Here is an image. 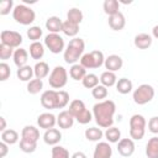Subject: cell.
Returning <instances> with one entry per match:
<instances>
[{
	"mask_svg": "<svg viewBox=\"0 0 158 158\" xmlns=\"http://www.w3.org/2000/svg\"><path fill=\"white\" fill-rule=\"evenodd\" d=\"M116 111V104L112 100H102L93 106V116L99 127L109 128L114 123V115Z\"/></svg>",
	"mask_w": 158,
	"mask_h": 158,
	"instance_id": "cell-1",
	"label": "cell"
},
{
	"mask_svg": "<svg viewBox=\"0 0 158 158\" xmlns=\"http://www.w3.org/2000/svg\"><path fill=\"white\" fill-rule=\"evenodd\" d=\"M84 49H85L84 40H81L79 37H75V38L70 40L68 46L64 49V53H63L64 62L68 63V64H72V65L77 64V62L83 57Z\"/></svg>",
	"mask_w": 158,
	"mask_h": 158,
	"instance_id": "cell-2",
	"label": "cell"
},
{
	"mask_svg": "<svg viewBox=\"0 0 158 158\" xmlns=\"http://www.w3.org/2000/svg\"><path fill=\"white\" fill-rule=\"evenodd\" d=\"M68 111L73 115V117L81 125H86L93 120V114L86 109L85 104L80 99H74L69 104Z\"/></svg>",
	"mask_w": 158,
	"mask_h": 158,
	"instance_id": "cell-3",
	"label": "cell"
},
{
	"mask_svg": "<svg viewBox=\"0 0 158 158\" xmlns=\"http://www.w3.org/2000/svg\"><path fill=\"white\" fill-rule=\"evenodd\" d=\"M12 17L17 23L27 26L35 21L36 14L31 7L26 6L25 4H19L12 10Z\"/></svg>",
	"mask_w": 158,
	"mask_h": 158,
	"instance_id": "cell-4",
	"label": "cell"
},
{
	"mask_svg": "<svg viewBox=\"0 0 158 158\" xmlns=\"http://www.w3.org/2000/svg\"><path fill=\"white\" fill-rule=\"evenodd\" d=\"M146 133V118L139 115L135 114L130 118V138L139 141L144 137Z\"/></svg>",
	"mask_w": 158,
	"mask_h": 158,
	"instance_id": "cell-5",
	"label": "cell"
},
{
	"mask_svg": "<svg viewBox=\"0 0 158 158\" xmlns=\"http://www.w3.org/2000/svg\"><path fill=\"white\" fill-rule=\"evenodd\" d=\"M105 63V57L104 53L101 51H91L89 53L83 54V57L80 58V64L85 68V69H95V68H100L102 64Z\"/></svg>",
	"mask_w": 158,
	"mask_h": 158,
	"instance_id": "cell-6",
	"label": "cell"
},
{
	"mask_svg": "<svg viewBox=\"0 0 158 158\" xmlns=\"http://www.w3.org/2000/svg\"><path fill=\"white\" fill-rule=\"evenodd\" d=\"M67 81H68V73H67L65 68L62 65L54 67L48 78L49 86L52 89H62L65 86Z\"/></svg>",
	"mask_w": 158,
	"mask_h": 158,
	"instance_id": "cell-7",
	"label": "cell"
},
{
	"mask_svg": "<svg viewBox=\"0 0 158 158\" xmlns=\"http://www.w3.org/2000/svg\"><path fill=\"white\" fill-rule=\"evenodd\" d=\"M132 98L137 105H146L154 98V89L149 84H141L137 89L133 90Z\"/></svg>",
	"mask_w": 158,
	"mask_h": 158,
	"instance_id": "cell-8",
	"label": "cell"
},
{
	"mask_svg": "<svg viewBox=\"0 0 158 158\" xmlns=\"http://www.w3.org/2000/svg\"><path fill=\"white\" fill-rule=\"evenodd\" d=\"M44 46L53 54H58V53H60V52H63L65 49L64 40L58 33H48L44 37Z\"/></svg>",
	"mask_w": 158,
	"mask_h": 158,
	"instance_id": "cell-9",
	"label": "cell"
},
{
	"mask_svg": "<svg viewBox=\"0 0 158 158\" xmlns=\"http://www.w3.org/2000/svg\"><path fill=\"white\" fill-rule=\"evenodd\" d=\"M0 40L2 44H6L11 48H20V44L22 43V36L21 33L16 31L4 30L0 33Z\"/></svg>",
	"mask_w": 158,
	"mask_h": 158,
	"instance_id": "cell-10",
	"label": "cell"
},
{
	"mask_svg": "<svg viewBox=\"0 0 158 158\" xmlns=\"http://www.w3.org/2000/svg\"><path fill=\"white\" fill-rule=\"evenodd\" d=\"M41 105L44 109H48V110L58 109V95H57V90L49 89V90L43 91L42 95H41Z\"/></svg>",
	"mask_w": 158,
	"mask_h": 158,
	"instance_id": "cell-11",
	"label": "cell"
},
{
	"mask_svg": "<svg viewBox=\"0 0 158 158\" xmlns=\"http://www.w3.org/2000/svg\"><path fill=\"white\" fill-rule=\"evenodd\" d=\"M117 152L122 157H131L135 152V142L132 138H121L117 143Z\"/></svg>",
	"mask_w": 158,
	"mask_h": 158,
	"instance_id": "cell-12",
	"label": "cell"
},
{
	"mask_svg": "<svg viewBox=\"0 0 158 158\" xmlns=\"http://www.w3.org/2000/svg\"><path fill=\"white\" fill-rule=\"evenodd\" d=\"M112 157V148L109 142H98L94 148L93 158H111Z\"/></svg>",
	"mask_w": 158,
	"mask_h": 158,
	"instance_id": "cell-13",
	"label": "cell"
},
{
	"mask_svg": "<svg viewBox=\"0 0 158 158\" xmlns=\"http://www.w3.org/2000/svg\"><path fill=\"white\" fill-rule=\"evenodd\" d=\"M56 123H57V117L51 112H43L37 117V125L41 128H44V130L54 128Z\"/></svg>",
	"mask_w": 158,
	"mask_h": 158,
	"instance_id": "cell-14",
	"label": "cell"
},
{
	"mask_svg": "<svg viewBox=\"0 0 158 158\" xmlns=\"http://www.w3.org/2000/svg\"><path fill=\"white\" fill-rule=\"evenodd\" d=\"M74 120L75 118L73 117V115L68 110H64L60 111L59 115L57 116V125L63 130H68L74 125Z\"/></svg>",
	"mask_w": 158,
	"mask_h": 158,
	"instance_id": "cell-15",
	"label": "cell"
},
{
	"mask_svg": "<svg viewBox=\"0 0 158 158\" xmlns=\"http://www.w3.org/2000/svg\"><path fill=\"white\" fill-rule=\"evenodd\" d=\"M62 139V133L58 128H49L46 130L43 135V141L48 146H57Z\"/></svg>",
	"mask_w": 158,
	"mask_h": 158,
	"instance_id": "cell-16",
	"label": "cell"
},
{
	"mask_svg": "<svg viewBox=\"0 0 158 158\" xmlns=\"http://www.w3.org/2000/svg\"><path fill=\"white\" fill-rule=\"evenodd\" d=\"M122 64H123V60L120 56L117 54H111L107 58H105V68L109 70V72H116V70H120L122 68Z\"/></svg>",
	"mask_w": 158,
	"mask_h": 158,
	"instance_id": "cell-17",
	"label": "cell"
},
{
	"mask_svg": "<svg viewBox=\"0 0 158 158\" xmlns=\"http://www.w3.org/2000/svg\"><path fill=\"white\" fill-rule=\"evenodd\" d=\"M21 138L30 141V142H37L40 138V131L37 127H35L32 125H27L21 131Z\"/></svg>",
	"mask_w": 158,
	"mask_h": 158,
	"instance_id": "cell-18",
	"label": "cell"
},
{
	"mask_svg": "<svg viewBox=\"0 0 158 158\" xmlns=\"http://www.w3.org/2000/svg\"><path fill=\"white\" fill-rule=\"evenodd\" d=\"M107 22H109V26L111 27V30H114V31H121L126 25V20H125V16L122 12H117L115 15L109 16Z\"/></svg>",
	"mask_w": 158,
	"mask_h": 158,
	"instance_id": "cell-19",
	"label": "cell"
},
{
	"mask_svg": "<svg viewBox=\"0 0 158 158\" xmlns=\"http://www.w3.org/2000/svg\"><path fill=\"white\" fill-rule=\"evenodd\" d=\"M46 28L49 33H59L63 28V21L58 16H49L46 20Z\"/></svg>",
	"mask_w": 158,
	"mask_h": 158,
	"instance_id": "cell-20",
	"label": "cell"
},
{
	"mask_svg": "<svg viewBox=\"0 0 158 158\" xmlns=\"http://www.w3.org/2000/svg\"><path fill=\"white\" fill-rule=\"evenodd\" d=\"M12 58H14L15 65H16L17 68H21V67L27 65L26 63H27V60H28V53H27V51H26L25 48H21V47H20V48L15 49Z\"/></svg>",
	"mask_w": 158,
	"mask_h": 158,
	"instance_id": "cell-21",
	"label": "cell"
},
{
	"mask_svg": "<svg viewBox=\"0 0 158 158\" xmlns=\"http://www.w3.org/2000/svg\"><path fill=\"white\" fill-rule=\"evenodd\" d=\"M133 43L138 49H147L152 44V37L148 33H138L136 35Z\"/></svg>",
	"mask_w": 158,
	"mask_h": 158,
	"instance_id": "cell-22",
	"label": "cell"
},
{
	"mask_svg": "<svg viewBox=\"0 0 158 158\" xmlns=\"http://www.w3.org/2000/svg\"><path fill=\"white\" fill-rule=\"evenodd\" d=\"M146 156L147 158H158V136L148 139L146 144Z\"/></svg>",
	"mask_w": 158,
	"mask_h": 158,
	"instance_id": "cell-23",
	"label": "cell"
},
{
	"mask_svg": "<svg viewBox=\"0 0 158 158\" xmlns=\"http://www.w3.org/2000/svg\"><path fill=\"white\" fill-rule=\"evenodd\" d=\"M100 83L101 85L106 86V88H110V86H114L116 85L117 83V77L114 72H109V70H105L101 73L100 75Z\"/></svg>",
	"mask_w": 158,
	"mask_h": 158,
	"instance_id": "cell-24",
	"label": "cell"
},
{
	"mask_svg": "<svg viewBox=\"0 0 158 158\" xmlns=\"http://www.w3.org/2000/svg\"><path fill=\"white\" fill-rule=\"evenodd\" d=\"M16 75H17V78L21 81H30V80H32V77L35 75V72H33V68L32 67L25 65V67L17 68Z\"/></svg>",
	"mask_w": 158,
	"mask_h": 158,
	"instance_id": "cell-25",
	"label": "cell"
},
{
	"mask_svg": "<svg viewBox=\"0 0 158 158\" xmlns=\"http://www.w3.org/2000/svg\"><path fill=\"white\" fill-rule=\"evenodd\" d=\"M1 141L5 142L6 144H15L19 141V133L17 131L12 130V128H7L4 132H1Z\"/></svg>",
	"mask_w": 158,
	"mask_h": 158,
	"instance_id": "cell-26",
	"label": "cell"
},
{
	"mask_svg": "<svg viewBox=\"0 0 158 158\" xmlns=\"http://www.w3.org/2000/svg\"><path fill=\"white\" fill-rule=\"evenodd\" d=\"M33 72H35V77L37 79H44L48 74H49V67L46 62H37L36 65L33 67Z\"/></svg>",
	"mask_w": 158,
	"mask_h": 158,
	"instance_id": "cell-27",
	"label": "cell"
},
{
	"mask_svg": "<svg viewBox=\"0 0 158 158\" xmlns=\"http://www.w3.org/2000/svg\"><path fill=\"white\" fill-rule=\"evenodd\" d=\"M69 75L74 80H83L86 75V69L81 64H73L69 69Z\"/></svg>",
	"mask_w": 158,
	"mask_h": 158,
	"instance_id": "cell-28",
	"label": "cell"
},
{
	"mask_svg": "<svg viewBox=\"0 0 158 158\" xmlns=\"http://www.w3.org/2000/svg\"><path fill=\"white\" fill-rule=\"evenodd\" d=\"M132 89H133V84H132V81L130 80V79H127V78H121V79H118L117 80V83H116V90L120 93V94H128V93H131L132 91Z\"/></svg>",
	"mask_w": 158,
	"mask_h": 158,
	"instance_id": "cell-29",
	"label": "cell"
},
{
	"mask_svg": "<svg viewBox=\"0 0 158 158\" xmlns=\"http://www.w3.org/2000/svg\"><path fill=\"white\" fill-rule=\"evenodd\" d=\"M62 32L68 36V37H73L75 38V36L78 35L79 32V25L74 23V22H70V21H63V28H62Z\"/></svg>",
	"mask_w": 158,
	"mask_h": 158,
	"instance_id": "cell-30",
	"label": "cell"
},
{
	"mask_svg": "<svg viewBox=\"0 0 158 158\" xmlns=\"http://www.w3.org/2000/svg\"><path fill=\"white\" fill-rule=\"evenodd\" d=\"M44 54V46L41 42H32L30 44V56L32 59H41Z\"/></svg>",
	"mask_w": 158,
	"mask_h": 158,
	"instance_id": "cell-31",
	"label": "cell"
},
{
	"mask_svg": "<svg viewBox=\"0 0 158 158\" xmlns=\"http://www.w3.org/2000/svg\"><path fill=\"white\" fill-rule=\"evenodd\" d=\"M104 136L107 139V142H110V143H118V141L121 139V131L117 127L111 126V127L106 128Z\"/></svg>",
	"mask_w": 158,
	"mask_h": 158,
	"instance_id": "cell-32",
	"label": "cell"
},
{
	"mask_svg": "<svg viewBox=\"0 0 158 158\" xmlns=\"http://www.w3.org/2000/svg\"><path fill=\"white\" fill-rule=\"evenodd\" d=\"M102 7H104V12L109 16L120 12L118 11L120 10V2L117 0H105L102 4Z\"/></svg>",
	"mask_w": 158,
	"mask_h": 158,
	"instance_id": "cell-33",
	"label": "cell"
},
{
	"mask_svg": "<svg viewBox=\"0 0 158 158\" xmlns=\"http://www.w3.org/2000/svg\"><path fill=\"white\" fill-rule=\"evenodd\" d=\"M104 136V132L101 131V128L98 127H89L85 130V138L88 141L91 142H99Z\"/></svg>",
	"mask_w": 158,
	"mask_h": 158,
	"instance_id": "cell-34",
	"label": "cell"
},
{
	"mask_svg": "<svg viewBox=\"0 0 158 158\" xmlns=\"http://www.w3.org/2000/svg\"><path fill=\"white\" fill-rule=\"evenodd\" d=\"M99 81H100V78L94 74V73H89L84 77V79L81 80L83 83V86L86 88V89H94L95 86L99 85Z\"/></svg>",
	"mask_w": 158,
	"mask_h": 158,
	"instance_id": "cell-35",
	"label": "cell"
},
{
	"mask_svg": "<svg viewBox=\"0 0 158 158\" xmlns=\"http://www.w3.org/2000/svg\"><path fill=\"white\" fill-rule=\"evenodd\" d=\"M83 17H84V15H83L81 10H79L77 7H72L67 12V20L70 22H74L77 25H80V22L83 21Z\"/></svg>",
	"mask_w": 158,
	"mask_h": 158,
	"instance_id": "cell-36",
	"label": "cell"
},
{
	"mask_svg": "<svg viewBox=\"0 0 158 158\" xmlns=\"http://www.w3.org/2000/svg\"><path fill=\"white\" fill-rule=\"evenodd\" d=\"M42 89H43V81H42V79L35 78V79H32V80H30L27 83V91L30 94H32V95L38 94Z\"/></svg>",
	"mask_w": 158,
	"mask_h": 158,
	"instance_id": "cell-37",
	"label": "cell"
},
{
	"mask_svg": "<svg viewBox=\"0 0 158 158\" xmlns=\"http://www.w3.org/2000/svg\"><path fill=\"white\" fill-rule=\"evenodd\" d=\"M107 94H109L107 88L104 86V85H101V84H99L98 86H95L94 89H91V95H93V98L96 99V100H100V101H102V100L107 96Z\"/></svg>",
	"mask_w": 158,
	"mask_h": 158,
	"instance_id": "cell-38",
	"label": "cell"
},
{
	"mask_svg": "<svg viewBox=\"0 0 158 158\" xmlns=\"http://www.w3.org/2000/svg\"><path fill=\"white\" fill-rule=\"evenodd\" d=\"M27 37L33 42H38V40L42 37V28L40 26H31L27 30Z\"/></svg>",
	"mask_w": 158,
	"mask_h": 158,
	"instance_id": "cell-39",
	"label": "cell"
},
{
	"mask_svg": "<svg viewBox=\"0 0 158 158\" xmlns=\"http://www.w3.org/2000/svg\"><path fill=\"white\" fill-rule=\"evenodd\" d=\"M37 148V142H30V141H26V139H22L20 141V149L25 153H33Z\"/></svg>",
	"mask_w": 158,
	"mask_h": 158,
	"instance_id": "cell-40",
	"label": "cell"
},
{
	"mask_svg": "<svg viewBox=\"0 0 158 158\" xmlns=\"http://www.w3.org/2000/svg\"><path fill=\"white\" fill-rule=\"evenodd\" d=\"M52 158H70L67 148L62 146H53L52 148Z\"/></svg>",
	"mask_w": 158,
	"mask_h": 158,
	"instance_id": "cell-41",
	"label": "cell"
},
{
	"mask_svg": "<svg viewBox=\"0 0 158 158\" xmlns=\"http://www.w3.org/2000/svg\"><path fill=\"white\" fill-rule=\"evenodd\" d=\"M57 95H58V109L65 107L69 102V94L64 90H57Z\"/></svg>",
	"mask_w": 158,
	"mask_h": 158,
	"instance_id": "cell-42",
	"label": "cell"
},
{
	"mask_svg": "<svg viewBox=\"0 0 158 158\" xmlns=\"http://www.w3.org/2000/svg\"><path fill=\"white\" fill-rule=\"evenodd\" d=\"M14 52H15L14 48H11V47H9L6 44L0 43V59H2V60L9 59L10 57L14 56Z\"/></svg>",
	"mask_w": 158,
	"mask_h": 158,
	"instance_id": "cell-43",
	"label": "cell"
},
{
	"mask_svg": "<svg viewBox=\"0 0 158 158\" xmlns=\"http://www.w3.org/2000/svg\"><path fill=\"white\" fill-rule=\"evenodd\" d=\"M14 10V1L12 0H2L0 2V15L5 16L10 14V11Z\"/></svg>",
	"mask_w": 158,
	"mask_h": 158,
	"instance_id": "cell-44",
	"label": "cell"
},
{
	"mask_svg": "<svg viewBox=\"0 0 158 158\" xmlns=\"http://www.w3.org/2000/svg\"><path fill=\"white\" fill-rule=\"evenodd\" d=\"M11 75V69H10V65L5 62H1L0 63V80L1 81H5L10 78Z\"/></svg>",
	"mask_w": 158,
	"mask_h": 158,
	"instance_id": "cell-45",
	"label": "cell"
},
{
	"mask_svg": "<svg viewBox=\"0 0 158 158\" xmlns=\"http://www.w3.org/2000/svg\"><path fill=\"white\" fill-rule=\"evenodd\" d=\"M148 130L152 133L158 135V116H153L148 121Z\"/></svg>",
	"mask_w": 158,
	"mask_h": 158,
	"instance_id": "cell-46",
	"label": "cell"
},
{
	"mask_svg": "<svg viewBox=\"0 0 158 158\" xmlns=\"http://www.w3.org/2000/svg\"><path fill=\"white\" fill-rule=\"evenodd\" d=\"M9 144H6L5 142H0V158H4L6 154H7V152H9V147H7Z\"/></svg>",
	"mask_w": 158,
	"mask_h": 158,
	"instance_id": "cell-47",
	"label": "cell"
},
{
	"mask_svg": "<svg viewBox=\"0 0 158 158\" xmlns=\"http://www.w3.org/2000/svg\"><path fill=\"white\" fill-rule=\"evenodd\" d=\"M70 158H86V156H85V153H83V152H80V151H79V152L73 153Z\"/></svg>",
	"mask_w": 158,
	"mask_h": 158,
	"instance_id": "cell-48",
	"label": "cell"
},
{
	"mask_svg": "<svg viewBox=\"0 0 158 158\" xmlns=\"http://www.w3.org/2000/svg\"><path fill=\"white\" fill-rule=\"evenodd\" d=\"M0 123H1V125H0V131L4 132V131L6 130V121H5V118H4L2 116L0 117Z\"/></svg>",
	"mask_w": 158,
	"mask_h": 158,
	"instance_id": "cell-49",
	"label": "cell"
},
{
	"mask_svg": "<svg viewBox=\"0 0 158 158\" xmlns=\"http://www.w3.org/2000/svg\"><path fill=\"white\" fill-rule=\"evenodd\" d=\"M152 35H153V37H154V38H157V40H158V25H156V26L152 28Z\"/></svg>",
	"mask_w": 158,
	"mask_h": 158,
	"instance_id": "cell-50",
	"label": "cell"
}]
</instances>
